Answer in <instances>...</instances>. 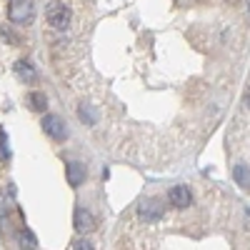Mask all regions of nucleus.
<instances>
[{"mask_svg":"<svg viewBox=\"0 0 250 250\" xmlns=\"http://www.w3.org/2000/svg\"><path fill=\"white\" fill-rule=\"evenodd\" d=\"M33 15H35L33 0H15V3L8 8V18H10V23H15V25H25V23H30Z\"/></svg>","mask_w":250,"mask_h":250,"instance_id":"nucleus-1","label":"nucleus"},{"mask_svg":"<svg viewBox=\"0 0 250 250\" xmlns=\"http://www.w3.org/2000/svg\"><path fill=\"white\" fill-rule=\"evenodd\" d=\"M48 23L55 28V30H65L68 25H70V20H73V15H70V8L68 5H62V3H53L50 8H48Z\"/></svg>","mask_w":250,"mask_h":250,"instance_id":"nucleus-2","label":"nucleus"},{"mask_svg":"<svg viewBox=\"0 0 250 250\" xmlns=\"http://www.w3.org/2000/svg\"><path fill=\"white\" fill-rule=\"evenodd\" d=\"M138 215H140V220H145V223H160L163 220V215H165V210H163V205L158 203V200H143L140 205H138Z\"/></svg>","mask_w":250,"mask_h":250,"instance_id":"nucleus-3","label":"nucleus"},{"mask_svg":"<svg viewBox=\"0 0 250 250\" xmlns=\"http://www.w3.org/2000/svg\"><path fill=\"white\" fill-rule=\"evenodd\" d=\"M40 125H43L45 135H50L53 140H65V135H68V130H65V123H62L58 115H45Z\"/></svg>","mask_w":250,"mask_h":250,"instance_id":"nucleus-4","label":"nucleus"},{"mask_svg":"<svg viewBox=\"0 0 250 250\" xmlns=\"http://www.w3.org/2000/svg\"><path fill=\"white\" fill-rule=\"evenodd\" d=\"M73 225H75L78 233H90L93 228H95V218H93L90 210H85V208H75V213H73Z\"/></svg>","mask_w":250,"mask_h":250,"instance_id":"nucleus-5","label":"nucleus"},{"mask_svg":"<svg viewBox=\"0 0 250 250\" xmlns=\"http://www.w3.org/2000/svg\"><path fill=\"white\" fill-rule=\"evenodd\" d=\"M168 200L175 208H188V205H190V190H188L185 185H173L168 190Z\"/></svg>","mask_w":250,"mask_h":250,"instance_id":"nucleus-6","label":"nucleus"},{"mask_svg":"<svg viewBox=\"0 0 250 250\" xmlns=\"http://www.w3.org/2000/svg\"><path fill=\"white\" fill-rule=\"evenodd\" d=\"M65 175H68V183H70L73 188H80L83 180H85V165L78 163V160L68 163V165H65Z\"/></svg>","mask_w":250,"mask_h":250,"instance_id":"nucleus-7","label":"nucleus"},{"mask_svg":"<svg viewBox=\"0 0 250 250\" xmlns=\"http://www.w3.org/2000/svg\"><path fill=\"white\" fill-rule=\"evenodd\" d=\"M15 75H18L20 80H25V83H35V80H38V73L33 70L30 62H25V60L15 62Z\"/></svg>","mask_w":250,"mask_h":250,"instance_id":"nucleus-8","label":"nucleus"},{"mask_svg":"<svg viewBox=\"0 0 250 250\" xmlns=\"http://www.w3.org/2000/svg\"><path fill=\"white\" fill-rule=\"evenodd\" d=\"M28 105L33 108V110H45L48 108V98H45V93H40V90H35V93H30L28 95Z\"/></svg>","mask_w":250,"mask_h":250,"instance_id":"nucleus-9","label":"nucleus"},{"mask_svg":"<svg viewBox=\"0 0 250 250\" xmlns=\"http://www.w3.org/2000/svg\"><path fill=\"white\" fill-rule=\"evenodd\" d=\"M233 175H235V183H238L240 188H248V163H238L235 170H233Z\"/></svg>","mask_w":250,"mask_h":250,"instance_id":"nucleus-10","label":"nucleus"},{"mask_svg":"<svg viewBox=\"0 0 250 250\" xmlns=\"http://www.w3.org/2000/svg\"><path fill=\"white\" fill-rule=\"evenodd\" d=\"M20 243H23V248H38V240L30 230H23L20 233Z\"/></svg>","mask_w":250,"mask_h":250,"instance_id":"nucleus-11","label":"nucleus"},{"mask_svg":"<svg viewBox=\"0 0 250 250\" xmlns=\"http://www.w3.org/2000/svg\"><path fill=\"white\" fill-rule=\"evenodd\" d=\"M80 120H83V123H88V125H93V123H95V113H93L90 108L83 105V108H80Z\"/></svg>","mask_w":250,"mask_h":250,"instance_id":"nucleus-12","label":"nucleus"},{"mask_svg":"<svg viewBox=\"0 0 250 250\" xmlns=\"http://www.w3.org/2000/svg\"><path fill=\"white\" fill-rule=\"evenodd\" d=\"M70 248H73V250H93L95 245H93V243H88V240H78V243H73Z\"/></svg>","mask_w":250,"mask_h":250,"instance_id":"nucleus-13","label":"nucleus"},{"mask_svg":"<svg viewBox=\"0 0 250 250\" xmlns=\"http://www.w3.org/2000/svg\"><path fill=\"white\" fill-rule=\"evenodd\" d=\"M0 153H3V158L10 155L8 153V138H5V133H0Z\"/></svg>","mask_w":250,"mask_h":250,"instance_id":"nucleus-14","label":"nucleus"}]
</instances>
